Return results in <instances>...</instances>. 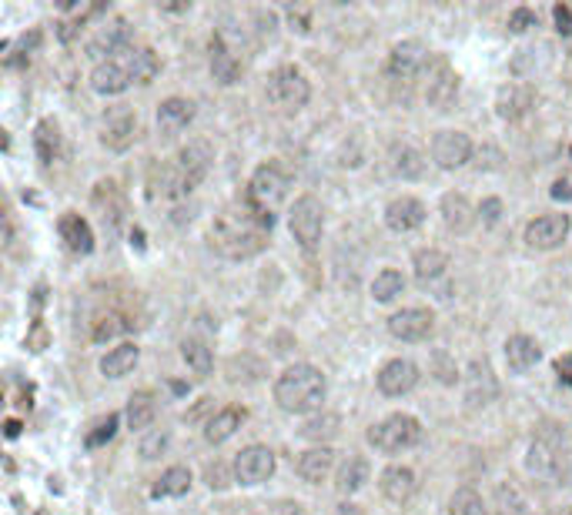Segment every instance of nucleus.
Listing matches in <instances>:
<instances>
[{"label":"nucleus","mask_w":572,"mask_h":515,"mask_svg":"<svg viewBox=\"0 0 572 515\" xmlns=\"http://www.w3.org/2000/svg\"><path fill=\"white\" fill-rule=\"evenodd\" d=\"M368 472H372V465H368V458L362 456H349L345 462H341L339 468V479H335V485H339L341 495H351V492H359L368 482Z\"/></svg>","instance_id":"31"},{"label":"nucleus","mask_w":572,"mask_h":515,"mask_svg":"<svg viewBox=\"0 0 572 515\" xmlns=\"http://www.w3.org/2000/svg\"><path fill=\"white\" fill-rule=\"evenodd\" d=\"M552 17H556V27H559V34L572 37V11L566 7V4H559L556 11H552Z\"/></svg>","instance_id":"51"},{"label":"nucleus","mask_w":572,"mask_h":515,"mask_svg":"<svg viewBox=\"0 0 572 515\" xmlns=\"http://www.w3.org/2000/svg\"><path fill=\"white\" fill-rule=\"evenodd\" d=\"M479 167H486V171H495V167H503V151L499 148H482L479 151Z\"/></svg>","instance_id":"50"},{"label":"nucleus","mask_w":572,"mask_h":515,"mask_svg":"<svg viewBox=\"0 0 572 515\" xmlns=\"http://www.w3.org/2000/svg\"><path fill=\"white\" fill-rule=\"evenodd\" d=\"M536 104V91L529 87V84H505L499 87L495 94V114L503 117V121H522V117L532 111Z\"/></svg>","instance_id":"16"},{"label":"nucleus","mask_w":572,"mask_h":515,"mask_svg":"<svg viewBox=\"0 0 572 515\" xmlns=\"http://www.w3.org/2000/svg\"><path fill=\"white\" fill-rule=\"evenodd\" d=\"M569 214H542L536 221H529L526 228V245L539 248V251H552L569 238Z\"/></svg>","instance_id":"13"},{"label":"nucleus","mask_w":572,"mask_h":515,"mask_svg":"<svg viewBox=\"0 0 572 515\" xmlns=\"http://www.w3.org/2000/svg\"><path fill=\"white\" fill-rule=\"evenodd\" d=\"M445 268H449V255H445V251H439V248H425V251H419V255H415V278H419L422 285H429V281L442 278Z\"/></svg>","instance_id":"35"},{"label":"nucleus","mask_w":572,"mask_h":515,"mask_svg":"<svg viewBox=\"0 0 572 515\" xmlns=\"http://www.w3.org/2000/svg\"><path fill=\"white\" fill-rule=\"evenodd\" d=\"M432 161L442 171H456L472 161V140L466 131H439L432 140Z\"/></svg>","instance_id":"11"},{"label":"nucleus","mask_w":572,"mask_h":515,"mask_svg":"<svg viewBox=\"0 0 572 515\" xmlns=\"http://www.w3.org/2000/svg\"><path fill=\"white\" fill-rule=\"evenodd\" d=\"M211 161H214V151H211V144L204 138L187 140L185 148L177 151V167L185 171V177L195 187H198L201 181H204V175L211 171Z\"/></svg>","instance_id":"17"},{"label":"nucleus","mask_w":572,"mask_h":515,"mask_svg":"<svg viewBox=\"0 0 572 515\" xmlns=\"http://www.w3.org/2000/svg\"><path fill=\"white\" fill-rule=\"evenodd\" d=\"M435 328V318L429 308H402L388 318V331L395 335L398 341H422L429 339Z\"/></svg>","instance_id":"14"},{"label":"nucleus","mask_w":572,"mask_h":515,"mask_svg":"<svg viewBox=\"0 0 572 515\" xmlns=\"http://www.w3.org/2000/svg\"><path fill=\"white\" fill-rule=\"evenodd\" d=\"M459 94V74L445 58H429V74H425V101L439 111H449V104Z\"/></svg>","instance_id":"7"},{"label":"nucleus","mask_w":572,"mask_h":515,"mask_svg":"<svg viewBox=\"0 0 572 515\" xmlns=\"http://www.w3.org/2000/svg\"><path fill=\"white\" fill-rule=\"evenodd\" d=\"M187 489H191V472L185 465H175L158 479L151 495L154 499H177V495H187Z\"/></svg>","instance_id":"34"},{"label":"nucleus","mask_w":572,"mask_h":515,"mask_svg":"<svg viewBox=\"0 0 572 515\" xmlns=\"http://www.w3.org/2000/svg\"><path fill=\"white\" fill-rule=\"evenodd\" d=\"M556 372H559L562 382H569L572 385V355H562L559 362H556Z\"/></svg>","instance_id":"52"},{"label":"nucleus","mask_w":572,"mask_h":515,"mask_svg":"<svg viewBox=\"0 0 572 515\" xmlns=\"http://www.w3.org/2000/svg\"><path fill=\"white\" fill-rule=\"evenodd\" d=\"M556 515H572V509H559V512H556Z\"/></svg>","instance_id":"58"},{"label":"nucleus","mask_w":572,"mask_h":515,"mask_svg":"<svg viewBox=\"0 0 572 515\" xmlns=\"http://www.w3.org/2000/svg\"><path fill=\"white\" fill-rule=\"evenodd\" d=\"M117 415H107V419H101L97 425H94V432L87 435V448H97V445H104V442H111L114 438V432H117Z\"/></svg>","instance_id":"46"},{"label":"nucleus","mask_w":572,"mask_h":515,"mask_svg":"<svg viewBox=\"0 0 572 515\" xmlns=\"http://www.w3.org/2000/svg\"><path fill=\"white\" fill-rule=\"evenodd\" d=\"M275 475V452L268 445H248L234 458V479L241 485H261Z\"/></svg>","instance_id":"8"},{"label":"nucleus","mask_w":572,"mask_h":515,"mask_svg":"<svg viewBox=\"0 0 572 515\" xmlns=\"http://www.w3.org/2000/svg\"><path fill=\"white\" fill-rule=\"evenodd\" d=\"M191 121H195V104L187 97H168L158 107V131H161V138H177Z\"/></svg>","instance_id":"21"},{"label":"nucleus","mask_w":572,"mask_h":515,"mask_svg":"<svg viewBox=\"0 0 572 515\" xmlns=\"http://www.w3.org/2000/svg\"><path fill=\"white\" fill-rule=\"evenodd\" d=\"M265 94H268V101L278 111L295 114V111H302L308 104L312 87H308V77L298 68H275L268 74V81H265Z\"/></svg>","instance_id":"4"},{"label":"nucleus","mask_w":572,"mask_h":515,"mask_svg":"<svg viewBox=\"0 0 572 515\" xmlns=\"http://www.w3.org/2000/svg\"><path fill=\"white\" fill-rule=\"evenodd\" d=\"M128 328V321L121 315H107V318H101L97 325H94V341H111V339H117L121 331Z\"/></svg>","instance_id":"45"},{"label":"nucleus","mask_w":572,"mask_h":515,"mask_svg":"<svg viewBox=\"0 0 572 515\" xmlns=\"http://www.w3.org/2000/svg\"><path fill=\"white\" fill-rule=\"evenodd\" d=\"M435 375H439V382H442V385H456L459 382V368L449 362V355H442V351L435 355Z\"/></svg>","instance_id":"49"},{"label":"nucleus","mask_w":572,"mask_h":515,"mask_svg":"<svg viewBox=\"0 0 572 515\" xmlns=\"http://www.w3.org/2000/svg\"><path fill=\"white\" fill-rule=\"evenodd\" d=\"M208 479H211V489H214V485H218V489H224V485H228V482H224V468L222 465H211L208 468Z\"/></svg>","instance_id":"54"},{"label":"nucleus","mask_w":572,"mask_h":515,"mask_svg":"<svg viewBox=\"0 0 572 515\" xmlns=\"http://www.w3.org/2000/svg\"><path fill=\"white\" fill-rule=\"evenodd\" d=\"M138 358H141L138 345H134V341H124V345L111 348L104 358H101V372H104L107 378H124L128 372H134Z\"/></svg>","instance_id":"30"},{"label":"nucleus","mask_w":572,"mask_h":515,"mask_svg":"<svg viewBox=\"0 0 572 515\" xmlns=\"http://www.w3.org/2000/svg\"><path fill=\"white\" fill-rule=\"evenodd\" d=\"M449 515H489V509L476 489H459L449 502Z\"/></svg>","instance_id":"43"},{"label":"nucleus","mask_w":572,"mask_h":515,"mask_svg":"<svg viewBox=\"0 0 572 515\" xmlns=\"http://www.w3.org/2000/svg\"><path fill=\"white\" fill-rule=\"evenodd\" d=\"M536 23L539 17L529 11V7H515V11L509 14V31H513V34H526L529 27H536Z\"/></svg>","instance_id":"47"},{"label":"nucleus","mask_w":572,"mask_h":515,"mask_svg":"<svg viewBox=\"0 0 572 515\" xmlns=\"http://www.w3.org/2000/svg\"><path fill=\"white\" fill-rule=\"evenodd\" d=\"M339 432V415H315L302 425V435L312 438V442H322V438H331Z\"/></svg>","instance_id":"44"},{"label":"nucleus","mask_w":572,"mask_h":515,"mask_svg":"<svg viewBox=\"0 0 572 515\" xmlns=\"http://www.w3.org/2000/svg\"><path fill=\"white\" fill-rule=\"evenodd\" d=\"M168 445H171L168 429H148L138 442V456L144 458V462H154V458H161L164 452H168Z\"/></svg>","instance_id":"42"},{"label":"nucleus","mask_w":572,"mask_h":515,"mask_svg":"<svg viewBox=\"0 0 572 515\" xmlns=\"http://www.w3.org/2000/svg\"><path fill=\"white\" fill-rule=\"evenodd\" d=\"M154 415H158L154 398L148 395V392H134L128 402V411H124V419H128L131 429H151Z\"/></svg>","instance_id":"36"},{"label":"nucleus","mask_w":572,"mask_h":515,"mask_svg":"<svg viewBox=\"0 0 572 515\" xmlns=\"http://www.w3.org/2000/svg\"><path fill=\"white\" fill-rule=\"evenodd\" d=\"M288 228H292L295 241L304 248V251H315L318 241H322V228H325V211H322V201L315 194H302L295 201L292 218H288Z\"/></svg>","instance_id":"5"},{"label":"nucleus","mask_w":572,"mask_h":515,"mask_svg":"<svg viewBox=\"0 0 572 515\" xmlns=\"http://www.w3.org/2000/svg\"><path fill=\"white\" fill-rule=\"evenodd\" d=\"M378 489H382V495H386L388 502L405 505L415 495V489H419V479H415V472L409 465H388L382 472V479H378Z\"/></svg>","instance_id":"19"},{"label":"nucleus","mask_w":572,"mask_h":515,"mask_svg":"<svg viewBox=\"0 0 572 515\" xmlns=\"http://www.w3.org/2000/svg\"><path fill=\"white\" fill-rule=\"evenodd\" d=\"M499 385H495V375H492L489 362H472L468 365V378H466V398L468 405H489L495 398Z\"/></svg>","instance_id":"26"},{"label":"nucleus","mask_w":572,"mask_h":515,"mask_svg":"<svg viewBox=\"0 0 572 515\" xmlns=\"http://www.w3.org/2000/svg\"><path fill=\"white\" fill-rule=\"evenodd\" d=\"M419 385V365L409 362V358H392L388 365H382L378 372V392L382 395H405L412 388Z\"/></svg>","instance_id":"15"},{"label":"nucleus","mask_w":572,"mask_h":515,"mask_svg":"<svg viewBox=\"0 0 572 515\" xmlns=\"http://www.w3.org/2000/svg\"><path fill=\"white\" fill-rule=\"evenodd\" d=\"M479 214H482V224H486V228H495V224L503 221V201H499V198H486L479 204Z\"/></svg>","instance_id":"48"},{"label":"nucleus","mask_w":572,"mask_h":515,"mask_svg":"<svg viewBox=\"0 0 572 515\" xmlns=\"http://www.w3.org/2000/svg\"><path fill=\"white\" fill-rule=\"evenodd\" d=\"M241 421H245V411L241 409H222L214 419L208 421V429H204V438H208L211 445H222L228 442L238 429H241Z\"/></svg>","instance_id":"32"},{"label":"nucleus","mask_w":572,"mask_h":515,"mask_svg":"<svg viewBox=\"0 0 572 515\" xmlns=\"http://www.w3.org/2000/svg\"><path fill=\"white\" fill-rule=\"evenodd\" d=\"M271 221L275 218L268 211L255 208V204L222 211L218 221L211 224V248L222 251L224 258H234V261L255 258L261 248L268 245Z\"/></svg>","instance_id":"1"},{"label":"nucleus","mask_w":572,"mask_h":515,"mask_svg":"<svg viewBox=\"0 0 572 515\" xmlns=\"http://www.w3.org/2000/svg\"><path fill=\"white\" fill-rule=\"evenodd\" d=\"M402 292H405V278H402V271L386 268V271H378V275H375V281H372V298H375V302L388 304V302H395Z\"/></svg>","instance_id":"38"},{"label":"nucleus","mask_w":572,"mask_h":515,"mask_svg":"<svg viewBox=\"0 0 572 515\" xmlns=\"http://www.w3.org/2000/svg\"><path fill=\"white\" fill-rule=\"evenodd\" d=\"M278 515H308L298 502H281L278 505Z\"/></svg>","instance_id":"55"},{"label":"nucleus","mask_w":572,"mask_h":515,"mask_svg":"<svg viewBox=\"0 0 572 515\" xmlns=\"http://www.w3.org/2000/svg\"><path fill=\"white\" fill-rule=\"evenodd\" d=\"M495 512L499 515H526V499L515 489L513 482H499L495 485Z\"/></svg>","instance_id":"40"},{"label":"nucleus","mask_w":572,"mask_h":515,"mask_svg":"<svg viewBox=\"0 0 572 515\" xmlns=\"http://www.w3.org/2000/svg\"><path fill=\"white\" fill-rule=\"evenodd\" d=\"M425 68H429V50L422 41H402L388 54V74L395 81H415Z\"/></svg>","instance_id":"12"},{"label":"nucleus","mask_w":572,"mask_h":515,"mask_svg":"<svg viewBox=\"0 0 572 515\" xmlns=\"http://www.w3.org/2000/svg\"><path fill=\"white\" fill-rule=\"evenodd\" d=\"M335 515H362V512H359L355 505H339V512H335Z\"/></svg>","instance_id":"56"},{"label":"nucleus","mask_w":572,"mask_h":515,"mask_svg":"<svg viewBox=\"0 0 572 515\" xmlns=\"http://www.w3.org/2000/svg\"><path fill=\"white\" fill-rule=\"evenodd\" d=\"M422 221H425V204H422L419 198L402 194V198H395L386 208V224L398 234L415 231V228H422Z\"/></svg>","instance_id":"20"},{"label":"nucleus","mask_w":572,"mask_h":515,"mask_svg":"<svg viewBox=\"0 0 572 515\" xmlns=\"http://www.w3.org/2000/svg\"><path fill=\"white\" fill-rule=\"evenodd\" d=\"M181 358L187 362V368L198 375H208L211 365H214V358H211V348L204 345V341L198 339H187L185 345H181Z\"/></svg>","instance_id":"41"},{"label":"nucleus","mask_w":572,"mask_h":515,"mask_svg":"<svg viewBox=\"0 0 572 515\" xmlns=\"http://www.w3.org/2000/svg\"><path fill=\"white\" fill-rule=\"evenodd\" d=\"M34 151L41 164H54L60 154V128L58 121H41L34 128Z\"/></svg>","instance_id":"33"},{"label":"nucleus","mask_w":572,"mask_h":515,"mask_svg":"<svg viewBox=\"0 0 572 515\" xmlns=\"http://www.w3.org/2000/svg\"><path fill=\"white\" fill-rule=\"evenodd\" d=\"M559 465V456H556V445H549L546 438H536V442L529 445V458H526V468L532 475H549L552 468Z\"/></svg>","instance_id":"37"},{"label":"nucleus","mask_w":572,"mask_h":515,"mask_svg":"<svg viewBox=\"0 0 572 515\" xmlns=\"http://www.w3.org/2000/svg\"><path fill=\"white\" fill-rule=\"evenodd\" d=\"M325 375L318 372L315 365H292L278 375L275 382V402L278 409L292 411V415H308L318 411L325 402Z\"/></svg>","instance_id":"2"},{"label":"nucleus","mask_w":572,"mask_h":515,"mask_svg":"<svg viewBox=\"0 0 572 515\" xmlns=\"http://www.w3.org/2000/svg\"><path fill=\"white\" fill-rule=\"evenodd\" d=\"M288 194V175L281 171L278 164H261L255 175H251V185H248V198L251 204L261 211H271L275 204H281Z\"/></svg>","instance_id":"6"},{"label":"nucleus","mask_w":572,"mask_h":515,"mask_svg":"<svg viewBox=\"0 0 572 515\" xmlns=\"http://www.w3.org/2000/svg\"><path fill=\"white\" fill-rule=\"evenodd\" d=\"M419 442H422L419 419H412L405 411H395V415H388V419H382L378 425L368 429V445H375L386 456H398V452H405V448H412V445Z\"/></svg>","instance_id":"3"},{"label":"nucleus","mask_w":572,"mask_h":515,"mask_svg":"<svg viewBox=\"0 0 572 515\" xmlns=\"http://www.w3.org/2000/svg\"><path fill=\"white\" fill-rule=\"evenodd\" d=\"M131 70H128V64H124V58L117 54L114 60H104V64H97L94 68V74H91V87L97 94H124L131 87Z\"/></svg>","instance_id":"18"},{"label":"nucleus","mask_w":572,"mask_h":515,"mask_svg":"<svg viewBox=\"0 0 572 515\" xmlns=\"http://www.w3.org/2000/svg\"><path fill=\"white\" fill-rule=\"evenodd\" d=\"M566 50H569V54H572V37H569V44H566Z\"/></svg>","instance_id":"59"},{"label":"nucleus","mask_w":572,"mask_h":515,"mask_svg":"<svg viewBox=\"0 0 572 515\" xmlns=\"http://www.w3.org/2000/svg\"><path fill=\"white\" fill-rule=\"evenodd\" d=\"M154 194H161V198H187L191 191H195V185L185 177V171L177 167V164H164V167H154Z\"/></svg>","instance_id":"27"},{"label":"nucleus","mask_w":572,"mask_h":515,"mask_svg":"<svg viewBox=\"0 0 572 515\" xmlns=\"http://www.w3.org/2000/svg\"><path fill=\"white\" fill-rule=\"evenodd\" d=\"M552 198H556V201H572V185H569V181H556V185H552Z\"/></svg>","instance_id":"53"},{"label":"nucleus","mask_w":572,"mask_h":515,"mask_svg":"<svg viewBox=\"0 0 572 515\" xmlns=\"http://www.w3.org/2000/svg\"><path fill=\"white\" fill-rule=\"evenodd\" d=\"M131 44V23L124 17H114L111 23H104L97 34L87 41V54H91L97 64H104L107 60H114L117 54H124Z\"/></svg>","instance_id":"10"},{"label":"nucleus","mask_w":572,"mask_h":515,"mask_svg":"<svg viewBox=\"0 0 572 515\" xmlns=\"http://www.w3.org/2000/svg\"><path fill=\"white\" fill-rule=\"evenodd\" d=\"M479 218V208H472V201L466 194H456V191H449L442 198V221L449 231L456 234H466L472 224Z\"/></svg>","instance_id":"24"},{"label":"nucleus","mask_w":572,"mask_h":515,"mask_svg":"<svg viewBox=\"0 0 572 515\" xmlns=\"http://www.w3.org/2000/svg\"><path fill=\"white\" fill-rule=\"evenodd\" d=\"M121 58L128 64L131 81L134 84H151L154 77H158V70H161V58L154 54L151 47H128Z\"/></svg>","instance_id":"28"},{"label":"nucleus","mask_w":572,"mask_h":515,"mask_svg":"<svg viewBox=\"0 0 572 515\" xmlns=\"http://www.w3.org/2000/svg\"><path fill=\"white\" fill-rule=\"evenodd\" d=\"M331 468H335V452H331L328 445H315V448H308V452H302L298 462H295V472H298L308 485L325 482L328 475H331Z\"/></svg>","instance_id":"22"},{"label":"nucleus","mask_w":572,"mask_h":515,"mask_svg":"<svg viewBox=\"0 0 572 515\" xmlns=\"http://www.w3.org/2000/svg\"><path fill=\"white\" fill-rule=\"evenodd\" d=\"M539 358H542V348H539L536 339H529V335H513V339L505 341V362H509L513 372H529Z\"/></svg>","instance_id":"29"},{"label":"nucleus","mask_w":572,"mask_h":515,"mask_svg":"<svg viewBox=\"0 0 572 515\" xmlns=\"http://www.w3.org/2000/svg\"><path fill=\"white\" fill-rule=\"evenodd\" d=\"M138 138V114L131 107H111L101 121V144L107 151H128Z\"/></svg>","instance_id":"9"},{"label":"nucleus","mask_w":572,"mask_h":515,"mask_svg":"<svg viewBox=\"0 0 572 515\" xmlns=\"http://www.w3.org/2000/svg\"><path fill=\"white\" fill-rule=\"evenodd\" d=\"M58 231H60V238H64V245H68L74 255H91L94 251V231L81 214H74V211L60 214Z\"/></svg>","instance_id":"25"},{"label":"nucleus","mask_w":572,"mask_h":515,"mask_svg":"<svg viewBox=\"0 0 572 515\" xmlns=\"http://www.w3.org/2000/svg\"><path fill=\"white\" fill-rule=\"evenodd\" d=\"M211 74L222 87H232L241 77V60L234 58V50L224 44V37H211Z\"/></svg>","instance_id":"23"},{"label":"nucleus","mask_w":572,"mask_h":515,"mask_svg":"<svg viewBox=\"0 0 572 515\" xmlns=\"http://www.w3.org/2000/svg\"><path fill=\"white\" fill-rule=\"evenodd\" d=\"M17 432H21V425H17V421H7V438H17Z\"/></svg>","instance_id":"57"},{"label":"nucleus","mask_w":572,"mask_h":515,"mask_svg":"<svg viewBox=\"0 0 572 515\" xmlns=\"http://www.w3.org/2000/svg\"><path fill=\"white\" fill-rule=\"evenodd\" d=\"M395 175L405 177V181H415V177L425 175V154L419 148H398L395 151Z\"/></svg>","instance_id":"39"}]
</instances>
